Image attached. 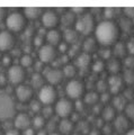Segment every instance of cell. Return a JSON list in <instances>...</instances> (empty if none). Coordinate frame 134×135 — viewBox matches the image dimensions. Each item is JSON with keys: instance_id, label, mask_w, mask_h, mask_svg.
Returning <instances> with one entry per match:
<instances>
[{"instance_id": "cell-12", "label": "cell", "mask_w": 134, "mask_h": 135, "mask_svg": "<svg viewBox=\"0 0 134 135\" xmlns=\"http://www.w3.org/2000/svg\"><path fill=\"white\" fill-rule=\"evenodd\" d=\"M43 75L45 80L47 81V84L53 87L60 84L62 82V80L64 79L62 69H59V68H50V69L46 70V72H44Z\"/></svg>"}, {"instance_id": "cell-15", "label": "cell", "mask_w": 134, "mask_h": 135, "mask_svg": "<svg viewBox=\"0 0 134 135\" xmlns=\"http://www.w3.org/2000/svg\"><path fill=\"white\" fill-rule=\"evenodd\" d=\"M15 46V36L9 31L0 32V52L11 51Z\"/></svg>"}, {"instance_id": "cell-45", "label": "cell", "mask_w": 134, "mask_h": 135, "mask_svg": "<svg viewBox=\"0 0 134 135\" xmlns=\"http://www.w3.org/2000/svg\"><path fill=\"white\" fill-rule=\"evenodd\" d=\"M31 107H32V110L33 112H35V113H41L42 110V108H43V105H42L39 100L37 101H32V105H31Z\"/></svg>"}, {"instance_id": "cell-5", "label": "cell", "mask_w": 134, "mask_h": 135, "mask_svg": "<svg viewBox=\"0 0 134 135\" xmlns=\"http://www.w3.org/2000/svg\"><path fill=\"white\" fill-rule=\"evenodd\" d=\"M65 94L71 100H80L86 94V86L79 79H71L65 86Z\"/></svg>"}, {"instance_id": "cell-26", "label": "cell", "mask_w": 134, "mask_h": 135, "mask_svg": "<svg viewBox=\"0 0 134 135\" xmlns=\"http://www.w3.org/2000/svg\"><path fill=\"white\" fill-rule=\"evenodd\" d=\"M44 84H45V78L41 72H35L34 74L32 75L31 87L33 88V89H39L40 90Z\"/></svg>"}, {"instance_id": "cell-18", "label": "cell", "mask_w": 134, "mask_h": 135, "mask_svg": "<svg viewBox=\"0 0 134 135\" xmlns=\"http://www.w3.org/2000/svg\"><path fill=\"white\" fill-rule=\"evenodd\" d=\"M58 129H59V133L62 135H71L74 131L73 120H71L70 118L60 119V122H59V124H58Z\"/></svg>"}, {"instance_id": "cell-50", "label": "cell", "mask_w": 134, "mask_h": 135, "mask_svg": "<svg viewBox=\"0 0 134 135\" xmlns=\"http://www.w3.org/2000/svg\"><path fill=\"white\" fill-rule=\"evenodd\" d=\"M124 135H134V128H130Z\"/></svg>"}, {"instance_id": "cell-17", "label": "cell", "mask_w": 134, "mask_h": 135, "mask_svg": "<svg viewBox=\"0 0 134 135\" xmlns=\"http://www.w3.org/2000/svg\"><path fill=\"white\" fill-rule=\"evenodd\" d=\"M62 38H63V36H62L61 32L59 31V29H56V28L55 29H50V31H47L46 34H45L46 44L55 46V47L62 42Z\"/></svg>"}, {"instance_id": "cell-3", "label": "cell", "mask_w": 134, "mask_h": 135, "mask_svg": "<svg viewBox=\"0 0 134 135\" xmlns=\"http://www.w3.org/2000/svg\"><path fill=\"white\" fill-rule=\"evenodd\" d=\"M95 27H96V24H95V18L93 14L85 12L83 15L77 17V20L73 28L76 29L79 35L89 37L90 34L94 33Z\"/></svg>"}, {"instance_id": "cell-16", "label": "cell", "mask_w": 134, "mask_h": 135, "mask_svg": "<svg viewBox=\"0 0 134 135\" xmlns=\"http://www.w3.org/2000/svg\"><path fill=\"white\" fill-rule=\"evenodd\" d=\"M130 119L125 115H117L112 122L113 129L118 134H125L130 129Z\"/></svg>"}, {"instance_id": "cell-21", "label": "cell", "mask_w": 134, "mask_h": 135, "mask_svg": "<svg viewBox=\"0 0 134 135\" xmlns=\"http://www.w3.org/2000/svg\"><path fill=\"white\" fill-rule=\"evenodd\" d=\"M122 62L118 59H115V57H111L109 60L106 62V69L107 71L111 73V75H114V74H119L121 71H122Z\"/></svg>"}, {"instance_id": "cell-7", "label": "cell", "mask_w": 134, "mask_h": 135, "mask_svg": "<svg viewBox=\"0 0 134 135\" xmlns=\"http://www.w3.org/2000/svg\"><path fill=\"white\" fill-rule=\"evenodd\" d=\"M7 81L10 82L14 86H19L23 84L25 79H26V69L18 64H12L8 68L7 74H6Z\"/></svg>"}, {"instance_id": "cell-49", "label": "cell", "mask_w": 134, "mask_h": 135, "mask_svg": "<svg viewBox=\"0 0 134 135\" xmlns=\"http://www.w3.org/2000/svg\"><path fill=\"white\" fill-rule=\"evenodd\" d=\"M88 135H104L102 133V131H98V129H94V131H91V132L88 134Z\"/></svg>"}, {"instance_id": "cell-37", "label": "cell", "mask_w": 134, "mask_h": 135, "mask_svg": "<svg viewBox=\"0 0 134 135\" xmlns=\"http://www.w3.org/2000/svg\"><path fill=\"white\" fill-rule=\"evenodd\" d=\"M124 115L126 116L130 120L133 119L134 120V103L131 101V103H127L126 107L124 109Z\"/></svg>"}, {"instance_id": "cell-30", "label": "cell", "mask_w": 134, "mask_h": 135, "mask_svg": "<svg viewBox=\"0 0 134 135\" xmlns=\"http://www.w3.org/2000/svg\"><path fill=\"white\" fill-rule=\"evenodd\" d=\"M102 116H103V119L106 120V122H113L114 118L117 116L115 108L113 106H106L104 107L103 112H102Z\"/></svg>"}, {"instance_id": "cell-52", "label": "cell", "mask_w": 134, "mask_h": 135, "mask_svg": "<svg viewBox=\"0 0 134 135\" xmlns=\"http://www.w3.org/2000/svg\"><path fill=\"white\" fill-rule=\"evenodd\" d=\"M0 135H5V132H3L1 128H0Z\"/></svg>"}, {"instance_id": "cell-10", "label": "cell", "mask_w": 134, "mask_h": 135, "mask_svg": "<svg viewBox=\"0 0 134 135\" xmlns=\"http://www.w3.org/2000/svg\"><path fill=\"white\" fill-rule=\"evenodd\" d=\"M41 23L43 25V27L47 28L49 31L50 29H55L60 24V15L55 10L52 9L44 10L41 16Z\"/></svg>"}, {"instance_id": "cell-41", "label": "cell", "mask_w": 134, "mask_h": 135, "mask_svg": "<svg viewBox=\"0 0 134 135\" xmlns=\"http://www.w3.org/2000/svg\"><path fill=\"white\" fill-rule=\"evenodd\" d=\"M123 12H124V16L125 18L127 19H134V7H126L123 9Z\"/></svg>"}, {"instance_id": "cell-31", "label": "cell", "mask_w": 134, "mask_h": 135, "mask_svg": "<svg viewBox=\"0 0 134 135\" xmlns=\"http://www.w3.org/2000/svg\"><path fill=\"white\" fill-rule=\"evenodd\" d=\"M117 26L119 28V32H123V33H127L130 34L133 29V24H132V20L131 19H127V18H121Z\"/></svg>"}, {"instance_id": "cell-1", "label": "cell", "mask_w": 134, "mask_h": 135, "mask_svg": "<svg viewBox=\"0 0 134 135\" xmlns=\"http://www.w3.org/2000/svg\"><path fill=\"white\" fill-rule=\"evenodd\" d=\"M95 40L102 47H112L119 38V28L113 20H103L95 27Z\"/></svg>"}, {"instance_id": "cell-33", "label": "cell", "mask_w": 134, "mask_h": 135, "mask_svg": "<svg viewBox=\"0 0 134 135\" xmlns=\"http://www.w3.org/2000/svg\"><path fill=\"white\" fill-rule=\"evenodd\" d=\"M33 64H34V60L33 57L29 55V54H24V55L20 57V66H23L24 69H28L31 68Z\"/></svg>"}, {"instance_id": "cell-9", "label": "cell", "mask_w": 134, "mask_h": 135, "mask_svg": "<svg viewBox=\"0 0 134 135\" xmlns=\"http://www.w3.org/2000/svg\"><path fill=\"white\" fill-rule=\"evenodd\" d=\"M59 52L55 46L43 44L39 50V60L43 64H51L58 60Z\"/></svg>"}, {"instance_id": "cell-55", "label": "cell", "mask_w": 134, "mask_h": 135, "mask_svg": "<svg viewBox=\"0 0 134 135\" xmlns=\"http://www.w3.org/2000/svg\"><path fill=\"white\" fill-rule=\"evenodd\" d=\"M112 135H114V134H112Z\"/></svg>"}, {"instance_id": "cell-14", "label": "cell", "mask_w": 134, "mask_h": 135, "mask_svg": "<svg viewBox=\"0 0 134 135\" xmlns=\"http://www.w3.org/2000/svg\"><path fill=\"white\" fill-rule=\"evenodd\" d=\"M32 127V117L26 113H18L14 116V128L18 131H26Z\"/></svg>"}, {"instance_id": "cell-29", "label": "cell", "mask_w": 134, "mask_h": 135, "mask_svg": "<svg viewBox=\"0 0 134 135\" xmlns=\"http://www.w3.org/2000/svg\"><path fill=\"white\" fill-rule=\"evenodd\" d=\"M46 126V119L42 115H36L32 118V128L34 131H41Z\"/></svg>"}, {"instance_id": "cell-43", "label": "cell", "mask_w": 134, "mask_h": 135, "mask_svg": "<svg viewBox=\"0 0 134 135\" xmlns=\"http://www.w3.org/2000/svg\"><path fill=\"white\" fill-rule=\"evenodd\" d=\"M126 50H127V53L130 55L134 56V37H132L126 43Z\"/></svg>"}, {"instance_id": "cell-2", "label": "cell", "mask_w": 134, "mask_h": 135, "mask_svg": "<svg viewBox=\"0 0 134 135\" xmlns=\"http://www.w3.org/2000/svg\"><path fill=\"white\" fill-rule=\"evenodd\" d=\"M16 103L9 92L0 88V120L14 118L16 115Z\"/></svg>"}, {"instance_id": "cell-35", "label": "cell", "mask_w": 134, "mask_h": 135, "mask_svg": "<svg viewBox=\"0 0 134 135\" xmlns=\"http://www.w3.org/2000/svg\"><path fill=\"white\" fill-rule=\"evenodd\" d=\"M123 80L125 83L127 84H134V70H128L125 69V71L122 74Z\"/></svg>"}, {"instance_id": "cell-51", "label": "cell", "mask_w": 134, "mask_h": 135, "mask_svg": "<svg viewBox=\"0 0 134 135\" xmlns=\"http://www.w3.org/2000/svg\"><path fill=\"white\" fill-rule=\"evenodd\" d=\"M47 135H62V134H60L59 132H51V133H49Z\"/></svg>"}, {"instance_id": "cell-38", "label": "cell", "mask_w": 134, "mask_h": 135, "mask_svg": "<svg viewBox=\"0 0 134 135\" xmlns=\"http://www.w3.org/2000/svg\"><path fill=\"white\" fill-rule=\"evenodd\" d=\"M99 55H100V60L103 61H108L111 57H113V54H112V50L109 47H103L99 52Z\"/></svg>"}, {"instance_id": "cell-20", "label": "cell", "mask_w": 134, "mask_h": 135, "mask_svg": "<svg viewBox=\"0 0 134 135\" xmlns=\"http://www.w3.org/2000/svg\"><path fill=\"white\" fill-rule=\"evenodd\" d=\"M112 54H113V57L115 59H118V60H121V59H125L127 55V50H126V44H124L123 42H117V43H115L114 45L112 46Z\"/></svg>"}, {"instance_id": "cell-8", "label": "cell", "mask_w": 134, "mask_h": 135, "mask_svg": "<svg viewBox=\"0 0 134 135\" xmlns=\"http://www.w3.org/2000/svg\"><path fill=\"white\" fill-rule=\"evenodd\" d=\"M58 100V91L55 87L44 84L39 90V101L43 106H52Z\"/></svg>"}, {"instance_id": "cell-42", "label": "cell", "mask_w": 134, "mask_h": 135, "mask_svg": "<svg viewBox=\"0 0 134 135\" xmlns=\"http://www.w3.org/2000/svg\"><path fill=\"white\" fill-rule=\"evenodd\" d=\"M122 92H123L122 95L124 96V98L126 99L127 101L131 100L133 97H134V89H130V88H126V89H124Z\"/></svg>"}, {"instance_id": "cell-19", "label": "cell", "mask_w": 134, "mask_h": 135, "mask_svg": "<svg viewBox=\"0 0 134 135\" xmlns=\"http://www.w3.org/2000/svg\"><path fill=\"white\" fill-rule=\"evenodd\" d=\"M76 20H77V16L71 10L65 11L60 17V24L64 27V29L72 28V26H74V24H76Z\"/></svg>"}, {"instance_id": "cell-25", "label": "cell", "mask_w": 134, "mask_h": 135, "mask_svg": "<svg viewBox=\"0 0 134 135\" xmlns=\"http://www.w3.org/2000/svg\"><path fill=\"white\" fill-rule=\"evenodd\" d=\"M112 103H113L112 106L115 108L116 112H124V109L127 105V100L124 98L123 95L119 94V95H116L114 98H113Z\"/></svg>"}, {"instance_id": "cell-54", "label": "cell", "mask_w": 134, "mask_h": 135, "mask_svg": "<svg viewBox=\"0 0 134 135\" xmlns=\"http://www.w3.org/2000/svg\"><path fill=\"white\" fill-rule=\"evenodd\" d=\"M132 24H133V27H134V19H132Z\"/></svg>"}, {"instance_id": "cell-36", "label": "cell", "mask_w": 134, "mask_h": 135, "mask_svg": "<svg viewBox=\"0 0 134 135\" xmlns=\"http://www.w3.org/2000/svg\"><path fill=\"white\" fill-rule=\"evenodd\" d=\"M118 10L116 8H106L104 10V16H105V20H113L114 22V18L116 17Z\"/></svg>"}, {"instance_id": "cell-22", "label": "cell", "mask_w": 134, "mask_h": 135, "mask_svg": "<svg viewBox=\"0 0 134 135\" xmlns=\"http://www.w3.org/2000/svg\"><path fill=\"white\" fill-rule=\"evenodd\" d=\"M43 9L42 8H39V7H27L25 8L23 10V14L25 16L26 19H29V20H35V19H39L41 18L42 14H43Z\"/></svg>"}, {"instance_id": "cell-32", "label": "cell", "mask_w": 134, "mask_h": 135, "mask_svg": "<svg viewBox=\"0 0 134 135\" xmlns=\"http://www.w3.org/2000/svg\"><path fill=\"white\" fill-rule=\"evenodd\" d=\"M62 72H63L64 78L68 79H74V77L77 75V66L74 64H70V63H66L64 64V66L62 68Z\"/></svg>"}, {"instance_id": "cell-23", "label": "cell", "mask_w": 134, "mask_h": 135, "mask_svg": "<svg viewBox=\"0 0 134 135\" xmlns=\"http://www.w3.org/2000/svg\"><path fill=\"white\" fill-rule=\"evenodd\" d=\"M91 64V55L88 53H80L77 56V61H76V66L79 68V69L86 70L90 66Z\"/></svg>"}, {"instance_id": "cell-28", "label": "cell", "mask_w": 134, "mask_h": 135, "mask_svg": "<svg viewBox=\"0 0 134 135\" xmlns=\"http://www.w3.org/2000/svg\"><path fill=\"white\" fill-rule=\"evenodd\" d=\"M100 100V95L96 91H90V92H86L83 96V103L89 106H95L97 105V103Z\"/></svg>"}, {"instance_id": "cell-53", "label": "cell", "mask_w": 134, "mask_h": 135, "mask_svg": "<svg viewBox=\"0 0 134 135\" xmlns=\"http://www.w3.org/2000/svg\"><path fill=\"white\" fill-rule=\"evenodd\" d=\"M71 135H81V134H79V133H72Z\"/></svg>"}, {"instance_id": "cell-47", "label": "cell", "mask_w": 134, "mask_h": 135, "mask_svg": "<svg viewBox=\"0 0 134 135\" xmlns=\"http://www.w3.org/2000/svg\"><path fill=\"white\" fill-rule=\"evenodd\" d=\"M5 135H22V132L12 127V128H10V129L6 131V132H5Z\"/></svg>"}, {"instance_id": "cell-4", "label": "cell", "mask_w": 134, "mask_h": 135, "mask_svg": "<svg viewBox=\"0 0 134 135\" xmlns=\"http://www.w3.org/2000/svg\"><path fill=\"white\" fill-rule=\"evenodd\" d=\"M26 23H27V19L25 18V16L22 11L9 12L5 20L7 31H9L12 34L23 32L25 27H26Z\"/></svg>"}, {"instance_id": "cell-27", "label": "cell", "mask_w": 134, "mask_h": 135, "mask_svg": "<svg viewBox=\"0 0 134 135\" xmlns=\"http://www.w3.org/2000/svg\"><path fill=\"white\" fill-rule=\"evenodd\" d=\"M97 46H98V43L97 41L95 40V37H86L85 42H83L82 44V49H83V52L85 53H93L94 51L97 50Z\"/></svg>"}, {"instance_id": "cell-44", "label": "cell", "mask_w": 134, "mask_h": 135, "mask_svg": "<svg viewBox=\"0 0 134 135\" xmlns=\"http://www.w3.org/2000/svg\"><path fill=\"white\" fill-rule=\"evenodd\" d=\"M56 49H58L59 53H66L68 52V50H69V44H66L64 41H62L61 43L56 46Z\"/></svg>"}, {"instance_id": "cell-13", "label": "cell", "mask_w": 134, "mask_h": 135, "mask_svg": "<svg viewBox=\"0 0 134 135\" xmlns=\"http://www.w3.org/2000/svg\"><path fill=\"white\" fill-rule=\"evenodd\" d=\"M124 80L122 74H114L111 75L107 80V87L109 89V92L113 95H119L124 90Z\"/></svg>"}, {"instance_id": "cell-46", "label": "cell", "mask_w": 134, "mask_h": 135, "mask_svg": "<svg viewBox=\"0 0 134 135\" xmlns=\"http://www.w3.org/2000/svg\"><path fill=\"white\" fill-rule=\"evenodd\" d=\"M7 16H8L7 10L5 9V8L0 7V23H1V22H5L6 18H7Z\"/></svg>"}, {"instance_id": "cell-34", "label": "cell", "mask_w": 134, "mask_h": 135, "mask_svg": "<svg viewBox=\"0 0 134 135\" xmlns=\"http://www.w3.org/2000/svg\"><path fill=\"white\" fill-rule=\"evenodd\" d=\"M91 68H93L94 72L100 73V72H103V71L105 70L106 63H105V61H103V60H100V59H98V60H96V61L93 62V65H91Z\"/></svg>"}, {"instance_id": "cell-48", "label": "cell", "mask_w": 134, "mask_h": 135, "mask_svg": "<svg viewBox=\"0 0 134 135\" xmlns=\"http://www.w3.org/2000/svg\"><path fill=\"white\" fill-rule=\"evenodd\" d=\"M22 135H36V132L31 127V128H28L26 131H24V132H22Z\"/></svg>"}, {"instance_id": "cell-40", "label": "cell", "mask_w": 134, "mask_h": 135, "mask_svg": "<svg viewBox=\"0 0 134 135\" xmlns=\"http://www.w3.org/2000/svg\"><path fill=\"white\" fill-rule=\"evenodd\" d=\"M123 63L122 64L125 66V69H128V70H134V56L132 55H128L125 59H123Z\"/></svg>"}, {"instance_id": "cell-6", "label": "cell", "mask_w": 134, "mask_h": 135, "mask_svg": "<svg viewBox=\"0 0 134 135\" xmlns=\"http://www.w3.org/2000/svg\"><path fill=\"white\" fill-rule=\"evenodd\" d=\"M74 109H76V107L73 105V101L69 98L58 99L56 103L54 104V113L56 114V116L60 119L70 118V116L73 114Z\"/></svg>"}, {"instance_id": "cell-11", "label": "cell", "mask_w": 134, "mask_h": 135, "mask_svg": "<svg viewBox=\"0 0 134 135\" xmlns=\"http://www.w3.org/2000/svg\"><path fill=\"white\" fill-rule=\"evenodd\" d=\"M15 99L18 100L19 103H29L33 98V95H34V89L28 86V84H19L15 88Z\"/></svg>"}, {"instance_id": "cell-39", "label": "cell", "mask_w": 134, "mask_h": 135, "mask_svg": "<svg viewBox=\"0 0 134 135\" xmlns=\"http://www.w3.org/2000/svg\"><path fill=\"white\" fill-rule=\"evenodd\" d=\"M42 116H43L45 119H47V118H51L52 115L54 114V108L52 106H44L43 108H42Z\"/></svg>"}, {"instance_id": "cell-24", "label": "cell", "mask_w": 134, "mask_h": 135, "mask_svg": "<svg viewBox=\"0 0 134 135\" xmlns=\"http://www.w3.org/2000/svg\"><path fill=\"white\" fill-rule=\"evenodd\" d=\"M63 38H64V42L66 44H69V45H74L78 42L79 40V34L77 33V31L74 28H69V29H64V32H63Z\"/></svg>"}]
</instances>
